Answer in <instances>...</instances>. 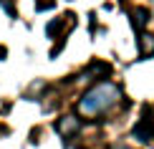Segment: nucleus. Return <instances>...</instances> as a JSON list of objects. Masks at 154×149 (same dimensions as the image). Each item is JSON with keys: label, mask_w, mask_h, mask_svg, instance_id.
<instances>
[{"label": "nucleus", "mask_w": 154, "mask_h": 149, "mask_svg": "<svg viewBox=\"0 0 154 149\" xmlns=\"http://www.w3.org/2000/svg\"><path fill=\"white\" fill-rule=\"evenodd\" d=\"M119 101H121V88L116 83H111V81H101V83L91 86L81 96L76 109H79V114L86 116V119H96V116L111 111Z\"/></svg>", "instance_id": "f257e3e1"}, {"label": "nucleus", "mask_w": 154, "mask_h": 149, "mask_svg": "<svg viewBox=\"0 0 154 149\" xmlns=\"http://www.w3.org/2000/svg\"><path fill=\"white\" fill-rule=\"evenodd\" d=\"M56 129H58V134L61 137H73V134H79V129H81V119L79 116H63V119L56 124Z\"/></svg>", "instance_id": "f03ea898"}, {"label": "nucleus", "mask_w": 154, "mask_h": 149, "mask_svg": "<svg viewBox=\"0 0 154 149\" xmlns=\"http://www.w3.org/2000/svg\"><path fill=\"white\" fill-rule=\"evenodd\" d=\"M134 139H139V141H149V139H154V119L144 116V119L139 121L137 126H134Z\"/></svg>", "instance_id": "7ed1b4c3"}, {"label": "nucleus", "mask_w": 154, "mask_h": 149, "mask_svg": "<svg viewBox=\"0 0 154 149\" xmlns=\"http://www.w3.org/2000/svg\"><path fill=\"white\" fill-rule=\"evenodd\" d=\"M139 53H142L144 58L154 56V36H149V33H142V36H139Z\"/></svg>", "instance_id": "20e7f679"}, {"label": "nucleus", "mask_w": 154, "mask_h": 149, "mask_svg": "<svg viewBox=\"0 0 154 149\" xmlns=\"http://www.w3.org/2000/svg\"><path fill=\"white\" fill-rule=\"evenodd\" d=\"M146 23H149V10H146V8H137V10L131 13V25L137 30H142Z\"/></svg>", "instance_id": "39448f33"}, {"label": "nucleus", "mask_w": 154, "mask_h": 149, "mask_svg": "<svg viewBox=\"0 0 154 149\" xmlns=\"http://www.w3.org/2000/svg\"><path fill=\"white\" fill-rule=\"evenodd\" d=\"M3 56H5V48H0V61H3Z\"/></svg>", "instance_id": "423d86ee"}, {"label": "nucleus", "mask_w": 154, "mask_h": 149, "mask_svg": "<svg viewBox=\"0 0 154 149\" xmlns=\"http://www.w3.org/2000/svg\"><path fill=\"white\" fill-rule=\"evenodd\" d=\"M152 3H154V0H152Z\"/></svg>", "instance_id": "0eeeda50"}]
</instances>
